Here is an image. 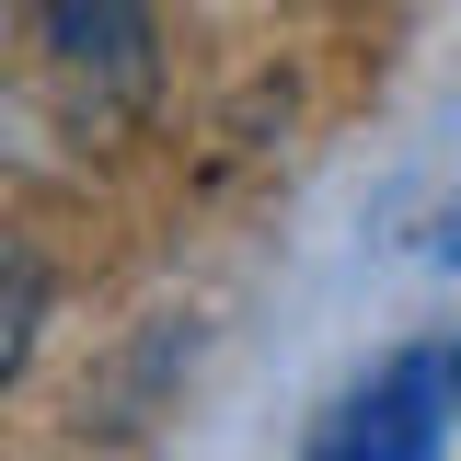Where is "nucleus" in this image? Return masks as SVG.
<instances>
[{"label": "nucleus", "mask_w": 461, "mask_h": 461, "mask_svg": "<svg viewBox=\"0 0 461 461\" xmlns=\"http://www.w3.org/2000/svg\"><path fill=\"white\" fill-rule=\"evenodd\" d=\"M438 266H461V208H450V230H438Z\"/></svg>", "instance_id": "obj_4"}, {"label": "nucleus", "mask_w": 461, "mask_h": 461, "mask_svg": "<svg viewBox=\"0 0 461 461\" xmlns=\"http://www.w3.org/2000/svg\"><path fill=\"white\" fill-rule=\"evenodd\" d=\"M35 47L81 115H139L162 58H150V0H35Z\"/></svg>", "instance_id": "obj_1"}, {"label": "nucleus", "mask_w": 461, "mask_h": 461, "mask_svg": "<svg viewBox=\"0 0 461 461\" xmlns=\"http://www.w3.org/2000/svg\"><path fill=\"white\" fill-rule=\"evenodd\" d=\"M450 403V381L427 369V357H393L369 393H346L335 415H323V438H312V461H427L438 450V415Z\"/></svg>", "instance_id": "obj_2"}, {"label": "nucleus", "mask_w": 461, "mask_h": 461, "mask_svg": "<svg viewBox=\"0 0 461 461\" xmlns=\"http://www.w3.org/2000/svg\"><path fill=\"white\" fill-rule=\"evenodd\" d=\"M35 312H47V266H35V254H12V312H0V369H23V357H35Z\"/></svg>", "instance_id": "obj_3"}]
</instances>
